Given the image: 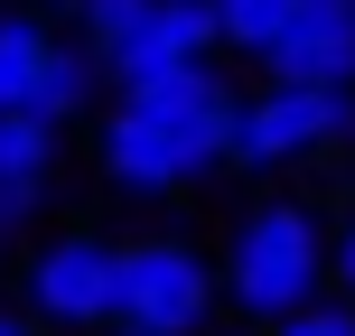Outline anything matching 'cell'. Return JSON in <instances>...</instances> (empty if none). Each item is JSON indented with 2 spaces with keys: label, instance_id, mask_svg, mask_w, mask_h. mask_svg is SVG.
<instances>
[{
  "label": "cell",
  "instance_id": "1",
  "mask_svg": "<svg viewBox=\"0 0 355 336\" xmlns=\"http://www.w3.org/2000/svg\"><path fill=\"white\" fill-rule=\"evenodd\" d=\"M225 131H234L225 66H178L94 112V168L131 206H178L225 177Z\"/></svg>",
  "mask_w": 355,
  "mask_h": 336
},
{
  "label": "cell",
  "instance_id": "2",
  "mask_svg": "<svg viewBox=\"0 0 355 336\" xmlns=\"http://www.w3.org/2000/svg\"><path fill=\"white\" fill-rule=\"evenodd\" d=\"M206 262H215V308H234V327L262 336L290 308L327 299V215L309 196H252Z\"/></svg>",
  "mask_w": 355,
  "mask_h": 336
},
{
  "label": "cell",
  "instance_id": "3",
  "mask_svg": "<svg viewBox=\"0 0 355 336\" xmlns=\"http://www.w3.org/2000/svg\"><path fill=\"white\" fill-rule=\"evenodd\" d=\"M346 150H355V94L346 85H262V94H234L225 168L281 177V168L346 159Z\"/></svg>",
  "mask_w": 355,
  "mask_h": 336
},
{
  "label": "cell",
  "instance_id": "4",
  "mask_svg": "<svg viewBox=\"0 0 355 336\" xmlns=\"http://www.w3.org/2000/svg\"><path fill=\"white\" fill-rule=\"evenodd\" d=\"M225 308H215V262L196 233H122L112 243V327H141V336H206Z\"/></svg>",
  "mask_w": 355,
  "mask_h": 336
},
{
  "label": "cell",
  "instance_id": "5",
  "mask_svg": "<svg viewBox=\"0 0 355 336\" xmlns=\"http://www.w3.org/2000/svg\"><path fill=\"white\" fill-rule=\"evenodd\" d=\"M19 308L37 336H103L112 327V233L47 224L19 252Z\"/></svg>",
  "mask_w": 355,
  "mask_h": 336
},
{
  "label": "cell",
  "instance_id": "6",
  "mask_svg": "<svg viewBox=\"0 0 355 336\" xmlns=\"http://www.w3.org/2000/svg\"><path fill=\"white\" fill-rule=\"evenodd\" d=\"M94 66H103L112 94L150 85V75H178V66H215V19H206V0H150Z\"/></svg>",
  "mask_w": 355,
  "mask_h": 336
},
{
  "label": "cell",
  "instance_id": "7",
  "mask_svg": "<svg viewBox=\"0 0 355 336\" xmlns=\"http://www.w3.org/2000/svg\"><path fill=\"white\" fill-rule=\"evenodd\" d=\"M262 85H346L355 94V0H290L262 47Z\"/></svg>",
  "mask_w": 355,
  "mask_h": 336
},
{
  "label": "cell",
  "instance_id": "8",
  "mask_svg": "<svg viewBox=\"0 0 355 336\" xmlns=\"http://www.w3.org/2000/svg\"><path fill=\"white\" fill-rule=\"evenodd\" d=\"M103 66H94V56L85 47H75V37L66 28H56V47H47V75H37V122H47V131H75V122H94V112H103Z\"/></svg>",
  "mask_w": 355,
  "mask_h": 336
},
{
  "label": "cell",
  "instance_id": "9",
  "mask_svg": "<svg viewBox=\"0 0 355 336\" xmlns=\"http://www.w3.org/2000/svg\"><path fill=\"white\" fill-rule=\"evenodd\" d=\"M56 168H66V131H47L37 112H0V196H37L47 206Z\"/></svg>",
  "mask_w": 355,
  "mask_h": 336
},
{
  "label": "cell",
  "instance_id": "10",
  "mask_svg": "<svg viewBox=\"0 0 355 336\" xmlns=\"http://www.w3.org/2000/svg\"><path fill=\"white\" fill-rule=\"evenodd\" d=\"M47 47H56V19L37 10H0V112H28L37 103V75H47Z\"/></svg>",
  "mask_w": 355,
  "mask_h": 336
},
{
  "label": "cell",
  "instance_id": "11",
  "mask_svg": "<svg viewBox=\"0 0 355 336\" xmlns=\"http://www.w3.org/2000/svg\"><path fill=\"white\" fill-rule=\"evenodd\" d=\"M206 19H215V56H243V66H262V47L281 37L290 0H206Z\"/></svg>",
  "mask_w": 355,
  "mask_h": 336
},
{
  "label": "cell",
  "instance_id": "12",
  "mask_svg": "<svg viewBox=\"0 0 355 336\" xmlns=\"http://www.w3.org/2000/svg\"><path fill=\"white\" fill-rule=\"evenodd\" d=\"M141 10H150V0H75V10H66V19H75V47H85V56H103V47H112V37H122Z\"/></svg>",
  "mask_w": 355,
  "mask_h": 336
},
{
  "label": "cell",
  "instance_id": "13",
  "mask_svg": "<svg viewBox=\"0 0 355 336\" xmlns=\"http://www.w3.org/2000/svg\"><path fill=\"white\" fill-rule=\"evenodd\" d=\"M327 299H346V308H355V206H346V215H327Z\"/></svg>",
  "mask_w": 355,
  "mask_h": 336
},
{
  "label": "cell",
  "instance_id": "14",
  "mask_svg": "<svg viewBox=\"0 0 355 336\" xmlns=\"http://www.w3.org/2000/svg\"><path fill=\"white\" fill-rule=\"evenodd\" d=\"M262 336H355V308L346 299H309V308H290V318L262 327Z\"/></svg>",
  "mask_w": 355,
  "mask_h": 336
},
{
  "label": "cell",
  "instance_id": "15",
  "mask_svg": "<svg viewBox=\"0 0 355 336\" xmlns=\"http://www.w3.org/2000/svg\"><path fill=\"white\" fill-rule=\"evenodd\" d=\"M0 336H37V327H28V308H19V299H0Z\"/></svg>",
  "mask_w": 355,
  "mask_h": 336
},
{
  "label": "cell",
  "instance_id": "16",
  "mask_svg": "<svg viewBox=\"0 0 355 336\" xmlns=\"http://www.w3.org/2000/svg\"><path fill=\"white\" fill-rule=\"evenodd\" d=\"M19 10H37V19H66V10H75V0H19Z\"/></svg>",
  "mask_w": 355,
  "mask_h": 336
},
{
  "label": "cell",
  "instance_id": "17",
  "mask_svg": "<svg viewBox=\"0 0 355 336\" xmlns=\"http://www.w3.org/2000/svg\"><path fill=\"white\" fill-rule=\"evenodd\" d=\"M103 336H141V327H103Z\"/></svg>",
  "mask_w": 355,
  "mask_h": 336
},
{
  "label": "cell",
  "instance_id": "18",
  "mask_svg": "<svg viewBox=\"0 0 355 336\" xmlns=\"http://www.w3.org/2000/svg\"><path fill=\"white\" fill-rule=\"evenodd\" d=\"M206 336H243V327H206Z\"/></svg>",
  "mask_w": 355,
  "mask_h": 336
}]
</instances>
